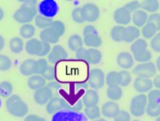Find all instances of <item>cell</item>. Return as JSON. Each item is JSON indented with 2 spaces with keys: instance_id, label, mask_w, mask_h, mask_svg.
Wrapping results in <instances>:
<instances>
[{
  "instance_id": "6da1fadb",
  "label": "cell",
  "mask_w": 160,
  "mask_h": 121,
  "mask_svg": "<svg viewBox=\"0 0 160 121\" xmlns=\"http://www.w3.org/2000/svg\"><path fill=\"white\" fill-rule=\"evenodd\" d=\"M36 1H26L13 14L14 19L18 23L28 24L37 16Z\"/></svg>"
},
{
  "instance_id": "7a4b0ae2",
  "label": "cell",
  "mask_w": 160,
  "mask_h": 121,
  "mask_svg": "<svg viewBox=\"0 0 160 121\" xmlns=\"http://www.w3.org/2000/svg\"><path fill=\"white\" fill-rule=\"evenodd\" d=\"M6 107L8 113L15 117L22 118L28 112V105L18 95L9 97L6 102Z\"/></svg>"
},
{
  "instance_id": "3957f363",
  "label": "cell",
  "mask_w": 160,
  "mask_h": 121,
  "mask_svg": "<svg viewBox=\"0 0 160 121\" xmlns=\"http://www.w3.org/2000/svg\"><path fill=\"white\" fill-rule=\"evenodd\" d=\"M83 43L88 47L96 48L102 44V39L92 25L86 26L82 31Z\"/></svg>"
},
{
  "instance_id": "277c9868",
  "label": "cell",
  "mask_w": 160,
  "mask_h": 121,
  "mask_svg": "<svg viewBox=\"0 0 160 121\" xmlns=\"http://www.w3.org/2000/svg\"><path fill=\"white\" fill-rule=\"evenodd\" d=\"M147 104L148 99L146 95L140 93L133 97L130 102L129 105L131 114L137 117L142 116L146 112Z\"/></svg>"
},
{
  "instance_id": "5b68a950",
  "label": "cell",
  "mask_w": 160,
  "mask_h": 121,
  "mask_svg": "<svg viewBox=\"0 0 160 121\" xmlns=\"http://www.w3.org/2000/svg\"><path fill=\"white\" fill-rule=\"evenodd\" d=\"M105 83V75L103 71L99 68H92L89 71L88 84L93 90L102 88Z\"/></svg>"
},
{
  "instance_id": "8992f818",
  "label": "cell",
  "mask_w": 160,
  "mask_h": 121,
  "mask_svg": "<svg viewBox=\"0 0 160 121\" xmlns=\"http://www.w3.org/2000/svg\"><path fill=\"white\" fill-rule=\"evenodd\" d=\"M132 71L137 76L149 78L155 75L156 68L152 62L148 61L137 65L133 68Z\"/></svg>"
},
{
  "instance_id": "52a82bcc",
  "label": "cell",
  "mask_w": 160,
  "mask_h": 121,
  "mask_svg": "<svg viewBox=\"0 0 160 121\" xmlns=\"http://www.w3.org/2000/svg\"><path fill=\"white\" fill-rule=\"evenodd\" d=\"M71 107L72 106L62 98L54 97L46 104V110L49 114H54L63 110H71Z\"/></svg>"
},
{
  "instance_id": "ba28073f",
  "label": "cell",
  "mask_w": 160,
  "mask_h": 121,
  "mask_svg": "<svg viewBox=\"0 0 160 121\" xmlns=\"http://www.w3.org/2000/svg\"><path fill=\"white\" fill-rule=\"evenodd\" d=\"M81 12L84 21L89 23L96 21L100 16V11L98 6L92 3L84 4L81 7Z\"/></svg>"
},
{
  "instance_id": "9c48e42d",
  "label": "cell",
  "mask_w": 160,
  "mask_h": 121,
  "mask_svg": "<svg viewBox=\"0 0 160 121\" xmlns=\"http://www.w3.org/2000/svg\"><path fill=\"white\" fill-rule=\"evenodd\" d=\"M59 10L57 3L53 0H44L38 6V11L41 15L52 18L58 13Z\"/></svg>"
},
{
  "instance_id": "30bf717a",
  "label": "cell",
  "mask_w": 160,
  "mask_h": 121,
  "mask_svg": "<svg viewBox=\"0 0 160 121\" xmlns=\"http://www.w3.org/2000/svg\"><path fill=\"white\" fill-rule=\"evenodd\" d=\"M84 118L79 112L63 110L54 113L51 121H81Z\"/></svg>"
},
{
  "instance_id": "8fae6325",
  "label": "cell",
  "mask_w": 160,
  "mask_h": 121,
  "mask_svg": "<svg viewBox=\"0 0 160 121\" xmlns=\"http://www.w3.org/2000/svg\"><path fill=\"white\" fill-rule=\"evenodd\" d=\"M68 56L66 50L59 45H54L48 55V60L51 64H55L59 61L66 60Z\"/></svg>"
},
{
  "instance_id": "7c38bea8",
  "label": "cell",
  "mask_w": 160,
  "mask_h": 121,
  "mask_svg": "<svg viewBox=\"0 0 160 121\" xmlns=\"http://www.w3.org/2000/svg\"><path fill=\"white\" fill-rule=\"evenodd\" d=\"M53 92L47 86L36 90L33 94L34 102L40 105L47 104L48 102L53 97Z\"/></svg>"
},
{
  "instance_id": "4fadbf2b",
  "label": "cell",
  "mask_w": 160,
  "mask_h": 121,
  "mask_svg": "<svg viewBox=\"0 0 160 121\" xmlns=\"http://www.w3.org/2000/svg\"><path fill=\"white\" fill-rule=\"evenodd\" d=\"M132 14L124 6L117 8L113 13V19L118 24L126 25L131 21Z\"/></svg>"
},
{
  "instance_id": "5bb4252c",
  "label": "cell",
  "mask_w": 160,
  "mask_h": 121,
  "mask_svg": "<svg viewBox=\"0 0 160 121\" xmlns=\"http://www.w3.org/2000/svg\"><path fill=\"white\" fill-rule=\"evenodd\" d=\"M44 42L36 38L29 39L25 45V50L27 53L31 55H36L41 56L43 49Z\"/></svg>"
},
{
  "instance_id": "9a60e30c",
  "label": "cell",
  "mask_w": 160,
  "mask_h": 121,
  "mask_svg": "<svg viewBox=\"0 0 160 121\" xmlns=\"http://www.w3.org/2000/svg\"><path fill=\"white\" fill-rule=\"evenodd\" d=\"M119 110V107L116 102L108 101L102 104L101 109V113L106 118H114Z\"/></svg>"
},
{
  "instance_id": "2e32d148",
  "label": "cell",
  "mask_w": 160,
  "mask_h": 121,
  "mask_svg": "<svg viewBox=\"0 0 160 121\" xmlns=\"http://www.w3.org/2000/svg\"><path fill=\"white\" fill-rule=\"evenodd\" d=\"M134 89L140 93L150 91L153 86L152 81L149 78L137 76L133 83Z\"/></svg>"
},
{
  "instance_id": "e0dca14e",
  "label": "cell",
  "mask_w": 160,
  "mask_h": 121,
  "mask_svg": "<svg viewBox=\"0 0 160 121\" xmlns=\"http://www.w3.org/2000/svg\"><path fill=\"white\" fill-rule=\"evenodd\" d=\"M118 65L122 69H129L134 65V58L132 55L127 51L120 52L116 58Z\"/></svg>"
},
{
  "instance_id": "ac0fdd59",
  "label": "cell",
  "mask_w": 160,
  "mask_h": 121,
  "mask_svg": "<svg viewBox=\"0 0 160 121\" xmlns=\"http://www.w3.org/2000/svg\"><path fill=\"white\" fill-rule=\"evenodd\" d=\"M19 71L24 76L36 75V60L33 59L24 60L20 65Z\"/></svg>"
},
{
  "instance_id": "d6986e66",
  "label": "cell",
  "mask_w": 160,
  "mask_h": 121,
  "mask_svg": "<svg viewBox=\"0 0 160 121\" xmlns=\"http://www.w3.org/2000/svg\"><path fill=\"white\" fill-rule=\"evenodd\" d=\"M99 95L95 90L88 89L82 97V102L86 107L96 106L99 103Z\"/></svg>"
},
{
  "instance_id": "ffe728a7",
  "label": "cell",
  "mask_w": 160,
  "mask_h": 121,
  "mask_svg": "<svg viewBox=\"0 0 160 121\" xmlns=\"http://www.w3.org/2000/svg\"><path fill=\"white\" fill-rule=\"evenodd\" d=\"M140 35L139 29L134 26H129L124 27L123 31L122 41L126 43H131L136 40Z\"/></svg>"
},
{
  "instance_id": "44dd1931",
  "label": "cell",
  "mask_w": 160,
  "mask_h": 121,
  "mask_svg": "<svg viewBox=\"0 0 160 121\" xmlns=\"http://www.w3.org/2000/svg\"><path fill=\"white\" fill-rule=\"evenodd\" d=\"M101 60L102 53L99 50L93 48L86 49L84 61L87 63L91 65H96L99 63Z\"/></svg>"
},
{
  "instance_id": "7402d4cb",
  "label": "cell",
  "mask_w": 160,
  "mask_h": 121,
  "mask_svg": "<svg viewBox=\"0 0 160 121\" xmlns=\"http://www.w3.org/2000/svg\"><path fill=\"white\" fill-rule=\"evenodd\" d=\"M46 85V80L41 75H33L28 80V87L35 91L44 87Z\"/></svg>"
},
{
  "instance_id": "603a6c76",
  "label": "cell",
  "mask_w": 160,
  "mask_h": 121,
  "mask_svg": "<svg viewBox=\"0 0 160 121\" xmlns=\"http://www.w3.org/2000/svg\"><path fill=\"white\" fill-rule=\"evenodd\" d=\"M40 38L42 41L48 44H56L58 42L59 37L58 35L49 27L42 29L40 33Z\"/></svg>"
},
{
  "instance_id": "cb8c5ba5",
  "label": "cell",
  "mask_w": 160,
  "mask_h": 121,
  "mask_svg": "<svg viewBox=\"0 0 160 121\" xmlns=\"http://www.w3.org/2000/svg\"><path fill=\"white\" fill-rule=\"evenodd\" d=\"M148 19V16L147 13L142 9H139L134 11L131 17V20L133 24L137 28L144 26L146 24Z\"/></svg>"
},
{
  "instance_id": "d4e9b609",
  "label": "cell",
  "mask_w": 160,
  "mask_h": 121,
  "mask_svg": "<svg viewBox=\"0 0 160 121\" xmlns=\"http://www.w3.org/2000/svg\"><path fill=\"white\" fill-rule=\"evenodd\" d=\"M68 45L71 51H77L78 50L82 48L83 39L79 34H73L69 37Z\"/></svg>"
},
{
  "instance_id": "484cf974",
  "label": "cell",
  "mask_w": 160,
  "mask_h": 121,
  "mask_svg": "<svg viewBox=\"0 0 160 121\" xmlns=\"http://www.w3.org/2000/svg\"><path fill=\"white\" fill-rule=\"evenodd\" d=\"M106 95L111 101H117L122 96V90L119 85L108 86L106 90Z\"/></svg>"
},
{
  "instance_id": "4316f807",
  "label": "cell",
  "mask_w": 160,
  "mask_h": 121,
  "mask_svg": "<svg viewBox=\"0 0 160 121\" xmlns=\"http://www.w3.org/2000/svg\"><path fill=\"white\" fill-rule=\"evenodd\" d=\"M9 47L12 53L14 54L21 53L24 49L23 41L19 37H14L10 40Z\"/></svg>"
},
{
  "instance_id": "83f0119b",
  "label": "cell",
  "mask_w": 160,
  "mask_h": 121,
  "mask_svg": "<svg viewBox=\"0 0 160 121\" xmlns=\"http://www.w3.org/2000/svg\"><path fill=\"white\" fill-rule=\"evenodd\" d=\"M36 29L34 26L29 23L22 24L19 29V34L24 39H31L34 35Z\"/></svg>"
},
{
  "instance_id": "f1b7e54d",
  "label": "cell",
  "mask_w": 160,
  "mask_h": 121,
  "mask_svg": "<svg viewBox=\"0 0 160 121\" xmlns=\"http://www.w3.org/2000/svg\"><path fill=\"white\" fill-rule=\"evenodd\" d=\"M141 8L149 13H154L159 8V3L157 0H146L140 3Z\"/></svg>"
},
{
  "instance_id": "f546056e",
  "label": "cell",
  "mask_w": 160,
  "mask_h": 121,
  "mask_svg": "<svg viewBox=\"0 0 160 121\" xmlns=\"http://www.w3.org/2000/svg\"><path fill=\"white\" fill-rule=\"evenodd\" d=\"M131 73L126 70H122L118 72V85L120 87H127L131 82Z\"/></svg>"
},
{
  "instance_id": "4dcf8cb0",
  "label": "cell",
  "mask_w": 160,
  "mask_h": 121,
  "mask_svg": "<svg viewBox=\"0 0 160 121\" xmlns=\"http://www.w3.org/2000/svg\"><path fill=\"white\" fill-rule=\"evenodd\" d=\"M145 112L150 117L157 118L160 115V103L148 102Z\"/></svg>"
},
{
  "instance_id": "1f68e13d",
  "label": "cell",
  "mask_w": 160,
  "mask_h": 121,
  "mask_svg": "<svg viewBox=\"0 0 160 121\" xmlns=\"http://www.w3.org/2000/svg\"><path fill=\"white\" fill-rule=\"evenodd\" d=\"M53 20L52 18L45 17L41 14H38L35 17L34 22L36 26L42 29H44L46 28H49L52 23Z\"/></svg>"
},
{
  "instance_id": "d6a6232c",
  "label": "cell",
  "mask_w": 160,
  "mask_h": 121,
  "mask_svg": "<svg viewBox=\"0 0 160 121\" xmlns=\"http://www.w3.org/2000/svg\"><path fill=\"white\" fill-rule=\"evenodd\" d=\"M158 29L156 27L151 23L147 22L146 24L142 26L141 33L142 36L146 39L152 38L157 33Z\"/></svg>"
},
{
  "instance_id": "836d02e7",
  "label": "cell",
  "mask_w": 160,
  "mask_h": 121,
  "mask_svg": "<svg viewBox=\"0 0 160 121\" xmlns=\"http://www.w3.org/2000/svg\"><path fill=\"white\" fill-rule=\"evenodd\" d=\"M84 113L86 118L92 120L99 118L101 114L100 108L98 105L85 107Z\"/></svg>"
},
{
  "instance_id": "e575fe53",
  "label": "cell",
  "mask_w": 160,
  "mask_h": 121,
  "mask_svg": "<svg viewBox=\"0 0 160 121\" xmlns=\"http://www.w3.org/2000/svg\"><path fill=\"white\" fill-rule=\"evenodd\" d=\"M124 27L120 25L113 26L110 31V36L111 39L115 42L122 41L123 31Z\"/></svg>"
},
{
  "instance_id": "d590c367",
  "label": "cell",
  "mask_w": 160,
  "mask_h": 121,
  "mask_svg": "<svg viewBox=\"0 0 160 121\" xmlns=\"http://www.w3.org/2000/svg\"><path fill=\"white\" fill-rule=\"evenodd\" d=\"M132 56L136 61L140 62L141 63H146L149 61L151 60L152 53L149 50L146 49L133 54Z\"/></svg>"
},
{
  "instance_id": "8d00e7d4",
  "label": "cell",
  "mask_w": 160,
  "mask_h": 121,
  "mask_svg": "<svg viewBox=\"0 0 160 121\" xmlns=\"http://www.w3.org/2000/svg\"><path fill=\"white\" fill-rule=\"evenodd\" d=\"M13 90V87L11 82L8 81H2L0 83V96L3 98H8L11 95Z\"/></svg>"
},
{
  "instance_id": "74e56055",
  "label": "cell",
  "mask_w": 160,
  "mask_h": 121,
  "mask_svg": "<svg viewBox=\"0 0 160 121\" xmlns=\"http://www.w3.org/2000/svg\"><path fill=\"white\" fill-rule=\"evenodd\" d=\"M147 47H148V43L144 39L139 38L135 40L132 43L130 49H131V51L133 55L137 52L147 49Z\"/></svg>"
},
{
  "instance_id": "f35d334b",
  "label": "cell",
  "mask_w": 160,
  "mask_h": 121,
  "mask_svg": "<svg viewBox=\"0 0 160 121\" xmlns=\"http://www.w3.org/2000/svg\"><path fill=\"white\" fill-rule=\"evenodd\" d=\"M50 28L58 35L60 38L62 36L65 32V25L61 21H53Z\"/></svg>"
},
{
  "instance_id": "ab89813d",
  "label": "cell",
  "mask_w": 160,
  "mask_h": 121,
  "mask_svg": "<svg viewBox=\"0 0 160 121\" xmlns=\"http://www.w3.org/2000/svg\"><path fill=\"white\" fill-rule=\"evenodd\" d=\"M12 62L11 59L6 55L0 54V70L6 71L11 68Z\"/></svg>"
},
{
  "instance_id": "60d3db41",
  "label": "cell",
  "mask_w": 160,
  "mask_h": 121,
  "mask_svg": "<svg viewBox=\"0 0 160 121\" xmlns=\"http://www.w3.org/2000/svg\"><path fill=\"white\" fill-rule=\"evenodd\" d=\"M105 82L108 86L118 85V71H111L108 73L105 78Z\"/></svg>"
},
{
  "instance_id": "b9f144b4",
  "label": "cell",
  "mask_w": 160,
  "mask_h": 121,
  "mask_svg": "<svg viewBox=\"0 0 160 121\" xmlns=\"http://www.w3.org/2000/svg\"><path fill=\"white\" fill-rule=\"evenodd\" d=\"M71 17L72 20L76 23H82L84 22L82 15L81 8L80 7H76L72 9Z\"/></svg>"
},
{
  "instance_id": "7bdbcfd3",
  "label": "cell",
  "mask_w": 160,
  "mask_h": 121,
  "mask_svg": "<svg viewBox=\"0 0 160 121\" xmlns=\"http://www.w3.org/2000/svg\"><path fill=\"white\" fill-rule=\"evenodd\" d=\"M148 102L160 103V90L158 89L151 90L147 96Z\"/></svg>"
},
{
  "instance_id": "ee69618b",
  "label": "cell",
  "mask_w": 160,
  "mask_h": 121,
  "mask_svg": "<svg viewBox=\"0 0 160 121\" xmlns=\"http://www.w3.org/2000/svg\"><path fill=\"white\" fill-rule=\"evenodd\" d=\"M48 61L44 58L36 60V75H42L48 66Z\"/></svg>"
},
{
  "instance_id": "f6af8a7d",
  "label": "cell",
  "mask_w": 160,
  "mask_h": 121,
  "mask_svg": "<svg viewBox=\"0 0 160 121\" xmlns=\"http://www.w3.org/2000/svg\"><path fill=\"white\" fill-rule=\"evenodd\" d=\"M150 45L154 51L160 53V32L156 33V35L152 38Z\"/></svg>"
},
{
  "instance_id": "bcb514c9",
  "label": "cell",
  "mask_w": 160,
  "mask_h": 121,
  "mask_svg": "<svg viewBox=\"0 0 160 121\" xmlns=\"http://www.w3.org/2000/svg\"><path fill=\"white\" fill-rule=\"evenodd\" d=\"M43 78L46 80L51 81L55 78V70L54 67L52 65H48L47 68L41 75Z\"/></svg>"
},
{
  "instance_id": "7dc6e473",
  "label": "cell",
  "mask_w": 160,
  "mask_h": 121,
  "mask_svg": "<svg viewBox=\"0 0 160 121\" xmlns=\"http://www.w3.org/2000/svg\"><path fill=\"white\" fill-rule=\"evenodd\" d=\"M114 121H131V115L126 110H120L114 118Z\"/></svg>"
},
{
  "instance_id": "c3c4849f",
  "label": "cell",
  "mask_w": 160,
  "mask_h": 121,
  "mask_svg": "<svg viewBox=\"0 0 160 121\" xmlns=\"http://www.w3.org/2000/svg\"><path fill=\"white\" fill-rule=\"evenodd\" d=\"M147 22L152 23L156 27L158 31H160V14L156 13L151 14L148 16Z\"/></svg>"
},
{
  "instance_id": "681fc988",
  "label": "cell",
  "mask_w": 160,
  "mask_h": 121,
  "mask_svg": "<svg viewBox=\"0 0 160 121\" xmlns=\"http://www.w3.org/2000/svg\"><path fill=\"white\" fill-rule=\"evenodd\" d=\"M124 7L128 10L131 13H133L134 11L139 10L141 8L140 3L138 1H132L126 3Z\"/></svg>"
},
{
  "instance_id": "f907efd6",
  "label": "cell",
  "mask_w": 160,
  "mask_h": 121,
  "mask_svg": "<svg viewBox=\"0 0 160 121\" xmlns=\"http://www.w3.org/2000/svg\"><path fill=\"white\" fill-rule=\"evenodd\" d=\"M24 121H47L44 118L36 114H30L26 117Z\"/></svg>"
},
{
  "instance_id": "816d5d0a",
  "label": "cell",
  "mask_w": 160,
  "mask_h": 121,
  "mask_svg": "<svg viewBox=\"0 0 160 121\" xmlns=\"http://www.w3.org/2000/svg\"><path fill=\"white\" fill-rule=\"evenodd\" d=\"M86 49L84 48L83 47L80 48L77 51H76V58L79 60L84 61L85 56H86Z\"/></svg>"
},
{
  "instance_id": "f5cc1de1",
  "label": "cell",
  "mask_w": 160,
  "mask_h": 121,
  "mask_svg": "<svg viewBox=\"0 0 160 121\" xmlns=\"http://www.w3.org/2000/svg\"><path fill=\"white\" fill-rule=\"evenodd\" d=\"M46 86L52 90L53 93L54 92L58 90L61 88V85L55 82H51L49 83H48Z\"/></svg>"
},
{
  "instance_id": "db71d44e",
  "label": "cell",
  "mask_w": 160,
  "mask_h": 121,
  "mask_svg": "<svg viewBox=\"0 0 160 121\" xmlns=\"http://www.w3.org/2000/svg\"><path fill=\"white\" fill-rule=\"evenodd\" d=\"M152 84L157 89L160 90V75H158L154 78Z\"/></svg>"
},
{
  "instance_id": "11a10c76",
  "label": "cell",
  "mask_w": 160,
  "mask_h": 121,
  "mask_svg": "<svg viewBox=\"0 0 160 121\" xmlns=\"http://www.w3.org/2000/svg\"><path fill=\"white\" fill-rule=\"evenodd\" d=\"M88 87V84L86 83H77L76 84V90L80 89V88H83V89H87Z\"/></svg>"
},
{
  "instance_id": "9f6ffc18",
  "label": "cell",
  "mask_w": 160,
  "mask_h": 121,
  "mask_svg": "<svg viewBox=\"0 0 160 121\" xmlns=\"http://www.w3.org/2000/svg\"><path fill=\"white\" fill-rule=\"evenodd\" d=\"M4 45H5L4 38H3L2 36L0 34V51H1L4 48Z\"/></svg>"
},
{
  "instance_id": "6f0895ef",
  "label": "cell",
  "mask_w": 160,
  "mask_h": 121,
  "mask_svg": "<svg viewBox=\"0 0 160 121\" xmlns=\"http://www.w3.org/2000/svg\"><path fill=\"white\" fill-rule=\"evenodd\" d=\"M156 68L160 71V56L158 57L156 61Z\"/></svg>"
},
{
  "instance_id": "680465c9",
  "label": "cell",
  "mask_w": 160,
  "mask_h": 121,
  "mask_svg": "<svg viewBox=\"0 0 160 121\" xmlns=\"http://www.w3.org/2000/svg\"><path fill=\"white\" fill-rule=\"evenodd\" d=\"M4 12L1 7H0V21L4 18Z\"/></svg>"
},
{
  "instance_id": "91938a15",
  "label": "cell",
  "mask_w": 160,
  "mask_h": 121,
  "mask_svg": "<svg viewBox=\"0 0 160 121\" xmlns=\"http://www.w3.org/2000/svg\"><path fill=\"white\" fill-rule=\"evenodd\" d=\"M92 121H107V120H106V119L104 118H101V117H99V118H97V119H95V120H92Z\"/></svg>"
},
{
  "instance_id": "94428289",
  "label": "cell",
  "mask_w": 160,
  "mask_h": 121,
  "mask_svg": "<svg viewBox=\"0 0 160 121\" xmlns=\"http://www.w3.org/2000/svg\"><path fill=\"white\" fill-rule=\"evenodd\" d=\"M156 121H160V115L156 118Z\"/></svg>"
},
{
  "instance_id": "6125c7cd",
  "label": "cell",
  "mask_w": 160,
  "mask_h": 121,
  "mask_svg": "<svg viewBox=\"0 0 160 121\" xmlns=\"http://www.w3.org/2000/svg\"><path fill=\"white\" fill-rule=\"evenodd\" d=\"M1 100L0 99V108H1Z\"/></svg>"
},
{
  "instance_id": "be15d7a7",
  "label": "cell",
  "mask_w": 160,
  "mask_h": 121,
  "mask_svg": "<svg viewBox=\"0 0 160 121\" xmlns=\"http://www.w3.org/2000/svg\"><path fill=\"white\" fill-rule=\"evenodd\" d=\"M134 121H138V120H134Z\"/></svg>"
}]
</instances>
